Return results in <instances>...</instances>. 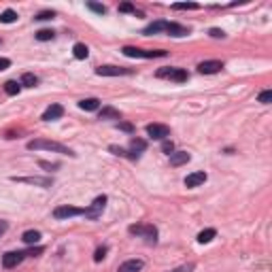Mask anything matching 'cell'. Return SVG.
Segmentation results:
<instances>
[{"instance_id": "6da1fadb", "label": "cell", "mask_w": 272, "mask_h": 272, "mask_svg": "<svg viewBox=\"0 0 272 272\" xmlns=\"http://www.w3.org/2000/svg\"><path fill=\"white\" fill-rule=\"evenodd\" d=\"M30 149V151H54V153H62V155H70V158H77V153L73 151V149H68L66 145H62V142H55V140H47V138H34L30 140L28 145H26Z\"/></svg>"}, {"instance_id": "7a4b0ae2", "label": "cell", "mask_w": 272, "mask_h": 272, "mask_svg": "<svg viewBox=\"0 0 272 272\" xmlns=\"http://www.w3.org/2000/svg\"><path fill=\"white\" fill-rule=\"evenodd\" d=\"M132 236H138V238H145L147 245H155L158 243V228L153 223H136L128 228Z\"/></svg>"}, {"instance_id": "3957f363", "label": "cell", "mask_w": 272, "mask_h": 272, "mask_svg": "<svg viewBox=\"0 0 272 272\" xmlns=\"http://www.w3.org/2000/svg\"><path fill=\"white\" fill-rule=\"evenodd\" d=\"M121 54L126 57H145V60H151V57H166V51L164 49H140V47H121Z\"/></svg>"}, {"instance_id": "277c9868", "label": "cell", "mask_w": 272, "mask_h": 272, "mask_svg": "<svg viewBox=\"0 0 272 272\" xmlns=\"http://www.w3.org/2000/svg\"><path fill=\"white\" fill-rule=\"evenodd\" d=\"M107 196L102 193V196H98V198H94V202L87 206V209H83V217L85 219H89V221H98V219L102 217V213H105V209H107Z\"/></svg>"}, {"instance_id": "5b68a950", "label": "cell", "mask_w": 272, "mask_h": 272, "mask_svg": "<svg viewBox=\"0 0 272 272\" xmlns=\"http://www.w3.org/2000/svg\"><path fill=\"white\" fill-rule=\"evenodd\" d=\"M158 79H170V81H177V83H185L190 79V75H187L185 68H177V66H164L160 68L158 73H155Z\"/></svg>"}, {"instance_id": "8992f818", "label": "cell", "mask_w": 272, "mask_h": 272, "mask_svg": "<svg viewBox=\"0 0 272 272\" xmlns=\"http://www.w3.org/2000/svg\"><path fill=\"white\" fill-rule=\"evenodd\" d=\"M96 75H98V77H128V75H134V70L132 68H126V66H113V64H105V66L96 68Z\"/></svg>"}, {"instance_id": "52a82bcc", "label": "cell", "mask_w": 272, "mask_h": 272, "mask_svg": "<svg viewBox=\"0 0 272 272\" xmlns=\"http://www.w3.org/2000/svg\"><path fill=\"white\" fill-rule=\"evenodd\" d=\"M11 181L15 183H26V185H34V187H54V179L51 177H11Z\"/></svg>"}, {"instance_id": "ba28073f", "label": "cell", "mask_w": 272, "mask_h": 272, "mask_svg": "<svg viewBox=\"0 0 272 272\" xmlns=\"http://www.w3.org/2000/svg\"><path fill=\"white\" fill-rule=\"evenodd\" d=\"M26 257H28L26 251H6V253L2 255V268H6V270L15 268L26 260Z\"/></svg>"}, {"instance_id": "9c48e42d", "label": "cell", "mask_w": 272, "mask_h": 272, "mask_svg": "<svg viewBox=\"0 0 272 272\" xmlns=\"http://www.w3.org/2000/svg\"><path fill=\"white\" fill-rule=\"evenodd\" d=\"M83 215V209H79V206H73V204H62L57 206V209L54 211V217L55 219H70V217H79Z\"/></svg>"}, {"instance_id": "30bf717a", "label": "cell", "mask_w": 272, "mask_h": 272, "mask_svg": "<svg viewBox=\"0 0 272 272\" xmlns=\"http://www.w3.org/2000/svg\"><path fill=\"white\" fill-rule=\"evenodd\" d=\"M147 134L151 136L153 140H166L170 136V128L164 124H149L147 126Z\"/></svg>"}, {"instance_id": "8fae6325", "label": "cell", "mask_w": 272, "mask_h": 272, "mask_svg": "<svg viewBox=\"0 0 272 272\" xmlns=\"http://www.w3.org/2000/svg\"><path fill=\"white\" fill-rule=\"evenodd\" d=\"M206 179H209V174H206L204 170H196V172L187 174L183 183H185V187H190V190H193V187H200V185H204V183H206Z\"/></svg>"}, {"instance_id": "7c38bea8", "label": "cell", "mask_w": 272, "mask_h": 272, "mask_svg": "<svg viewBox=\"0 0 272 272\" xmlns=\"http://www.w3.org/2000/svg\"><path fill=\"white\" fill-rule=\"evenodd\" d=\"M221 70H223V62L219 60H206L198 64V73L202 75H215V73H221Z\"/></svg>"}, {"instance_id": "4fadbf2b", "label": "cell", "mask_w": 272, "mask_h": 272, "mask_svg": "<svg viewBox=\"0 0 272 272\" xmlns=\"http://www.w3.org/2000/svg\"><path fill=\"white\" fill-rule=\"evenodd\" d=\"M64 115V107L62 105H49L47 109H45V113H43V121H55V119H60Z\"/></svg>"}, {"instance_id": "5bb4252c", "label": "cell", "mask_w": 272, "mask_h": 272, "mask_svg": "<svg viewBox=\"0 0 272 272\" xmlns=\"http://www.w3.org/2000/svg\"><path fill=\"white\" fill-rule=\"evenodd\" d=\"M164 34H170V36L181 38V36H187V34H190V28H185V26H181V24H174V22H168Z\"/></svg>"}, {"instance_id": "9a60e30c", "label": "cell", "mask_w": 272, "mask_h": 272, "mask_svg": "<svg viewBox=\"0 0 272 272\" xmlns=\"http://www.w3.org/2000/svg\"><path fill=\"white\" fill-rule=\"evenodd\" d=\"M166 19H158V22L149 24L145 30H142V34L145 36H153V34H162V32H166Z\"/></svg>"}, {"instance_id": "2e32d148", "label": "cell", "mask_w": 272, "mask_h": 272, "mask_svg": "<svg viewBox=\"0 0 272 272\" xmlns=\"http://www.w3.org/2000/svg\"><path fill=\"white\" fill-rule=\"evenodd\" d=\"M191 160V155L187 153V151H172L170 153V166H183V164H187V162Z\"/></svg>"}, {"instance_id": "e0dca14e", "label": "cell", "mask_w": 272, "mask_h": 272, "mask_svg": "<svg viewBox=\"0 0 272 272\" xmlns=\"http://www.w3.org/2000/svg\"><path fill=\"white\" fill-rule=\"evenodd\" d=\"M142 266H145V262H142V260H128L117 268V272H140Z\"/></svg>"}, {"instance_id": "ac0fdd59", "label": "cell", "mask_w": 272, "mask_h": 272, "mask_svg": "<svg viewBox=\"0 0 272 272\" xmlns=\"http://www.w3.org/2000/svg\"><path fill=\"white\" fill-rule=\"evenodd\" d=\"M22 241L26 245H30V247H34V245L41 243V232L38 230H28V232H24L22 234Z\"/></svg>"}, {"instance_id": "d6986e66", "label": "cell", "mask_w": 272, "mask_h": 272, "mask_svg": "<svg viewBox=\"0 0 272 272\" xmlns=\"http://www.w3.org/2000/svg\"><path fill=\"white\" fill-rule=\"evenodd\" d=\"M109 151H111L113 155H119V158H128V160H138V158H140V155H136L134 151H128V149L117 147V145H111V147H109Z\"/></svg>"}, {"instance_id": "ffe728a7", "label": "cell", "mask_w": 272, "mask_h": 272, "mask_svg": "<svg viewBox=\"0 0 272 272\" xmlns=\"http://www.w3.org/2000/svg\"><path fill=\"white\" fill-rule=\"evenodd\" d=\"M79 109H81V111H98V109H100V100L98 98H83L79 102Z\"/></svg>"}, {"instance_id": "44dd1931", "label": "cell", "mask_w": 272, "mask_h": 272, "mask_svg": "<svg viewBox=\"0 0 272 272\" xmlns=\"http://www.w3.org/2000/svg\"><path fill=\"white\" fill-rule=\"evenodd\" d=\"M98 119H121V113L117 111V109H113V107H105L100 111Z\"/></svg>"}, {"instance_id": "7402d4cb", "label": "cell", "mask_w": 272, "mask_h": 272, "mask_svg": "<svg viewBox=\"0 0 272 272\" xmlns=\"http://www.w3.org/2000/svg\"><path fill=\"white\" fill-rule=\"evenodd\" d=\"M215 236H217V230L215 228H206V230H202L198 234V243L200 245H206V243H211Z\"/></svg>"}, {"instance_id": "603a6c76", "label": "cell", "mask_w": 272, "mask_h": 272, "mask_svg": "<svg viewBox=\"0 0 272 272\" xmlns=\"http://www.w3.org/2000/svg\"><path fill=\"white\" fill-rule=\"evenodd\" d=\"M145 149H147V140H142V138H136V136H134V138L130 140V151H134L136 155H140L142 151H145Z\"/></svg>"}, {"instance_id": "cb8c5ba5", "label": "cell", "mask_w": 272, "mask_h": 272, "mask_svg": "<svg viewBox=\"0 0 272 272\" xmlns=\"http://www.w3.org/2000/svg\"><path fill=\"white\" fill-rule=\"evenodd\" d=\"M73 54L77 60H85V57L89 55V49H87V45H83V43H77L75 47H73Z\"/></svg>"}, {"instance_id": "d4e9b609", "label": "cell", "mask_w": 272, "mask_h": 272, "mask_svg": "<svg viewBox=\"0 0 272 272\" xmlns=\"http://www.w3.org/2000/svg\"><path fill=\"white\" fill-rule=\"evenodd\" d=\"M19 85H24V87H36L38 85V77L32 75V73H26L22 77V81H19Z\"/></svg>"}, {"instance_id": "484cf974", "label": "cell", "mask_w": 272, "mask_h": 272, "mask_svg": "<svg viewBox=\"0 0 272 272\" xmlns=\"http://www.w3.org/2000/svg\"><path fill=\"white\" fill-rule=\"evenodd\" d=\"M13 22H17V13L13 9H6L0 13V24H13Z\"/></svg>"}, {"instance_id": "4316f807", "label": "cell", "mask_w": 272, "mask_h": 272, "mask_svg": "<svg viewBox=\"0 0 272 272\" xmlns=\"http://www.w3.org/2000/svg\"><path fill=\"white\" fill-rule=\"evenodd\" d=\"M200 9L198 2H174L172 4V11H196Z\"/></svg>"}, {"instance_id": "83f0119b", "label": "cell", "mask_w": 272, "mask_h": 272, "mask_svg": "<svg viewBox=\"0 0 272 272\" xmlns=\"http://www.w3.org/2000/svg\"><path fill=\"white\" fill-rule=\"evenodd\" d=\"M19 89H22V85H19L17 81H6V83H4V92L9 94V96H17Z\"/></svg>"}, {"instance_id": "f1b7e54d", "label": "cell", "mask_w": 272, "mask_h": 272, "mask_svg": "<svg viewBox=\"0 0 272 272\" xmlns=\"http://www.w3.org/2000/svg\"><path fill=\"white\" fill-rule=\"evenodd\" d=\"M55 32L54 30H38L36 32V41H54Z\"/></svg>"}, {"instance_id": "f546056e", "label": "cell", "mask_w": 272, "mask_h": 272, "mask_svg": "<svg viewBox=\"0 0 272 272\" xmlns=\"http://www.w3.org/2000/svg\"><path fill=\"white\" fill-rule=\"evenodd\" d=\"M85 6H87L89 11L98 13V15H105V13H107V6H105V4H98V2H87Z\"/></svg>"}, {"instance_id": "4dcf8cb0", "label": "cell", "mask_w": 272, "mask_h": 272, "mask_svg": "<svg viewBox=\"0 0 272 272\" xmlns=\"http://www.w3.org/2000/svg\"><path fill=\"white\" fill-rule=\"evenodd\" d=\"M257 102H262V105H270V102H272V89H264V92L257 96Z\"/></svg>"}, {"instance_id": "1f68e13d", "label": "cell", "mask_w": 272, "mask_h": 272, "mask_svg": "<svg viewBox=\"0 0 272 272\" xmlns=\"http://www.w3.org/2000/svg\"><path fill=\"white\" fill-rule=\"evenodd\" d=\"M107 253H109V247H105V245L98 247V249H96V253H94V262H102L107 257Z\"/></svg>"}, {"instance_id": "d6a6232c", "label": "cell", "mask_w": 272, "mask_h": 272, "mask_svg": "<svg viewBox=\"0 0 272 272\" xmlns=\"http://www.w3.org/2000/svg\"><path fill=\"white\" fill-rule=\"evenodd\" d=\"M119 13H134V15H140V11H136V6L130 4V2L119 4Z\"/></svg>"}, {"instance_id": "836d02e7", "label": "cell", "mask_w": 272, "mask_h": 272, "mask_svg": "<svg viewBox=\"0 0 272 272\" xmlns=\"http://www.w3.org/2000/svg\"><path fill=\"white\" fill-rule=\"evenodd\" d=\"M54 17H55V13H54V11H41L34 19H36V22H47V19H54Z\"/></svg>"}, {"instance_id": "e575fe53", "label": "cell", "mask_w": 272, "mask_h": 272, "mask_svg": "<svg viewBox=\"0 0 272 272\" xmlns=\"http://www.w3.org/2000/svg\"><path fill=\"white\" fill-rule=\"evenodd\" d=\"M193 268H196V264L190 262V264H183V266H179V268H172V270H168V272H191Z\"/></svg>"}, {"instance_id": "d590c367", "label": "cell", "mask_w": 272, "mask_h": 272, "mask_svg": "<svg viewBox=\"0 0 272 272\" xmlns=\"http://www.w3.org/2000/svg\"><path fill=\"white\" fill-rule=\"evenodd\" d=\"M162 151H164V153H168V155H170L172 151H174V142L172 140H162Z\"/></svg>"}, {"instance_id": "8d00e7d4", "label": "cell", "mask_w": 272, "mask_h": 272, "mask_svg": "<svg viewBox=\"0 0 272 272\" xmlns=\"http://www.w3.org/2000/svg\"><path fill=\"white\" fill-rule=\"evenodd\" d=\"M117 128H119L121 132H128V134H132V132H134V126H132V124H128V121H119Z\"/></svg>"}, {"instance_id": "74e56055", "label": "cell", "mask_w": 272, "mask_h": 272, "mask_svg": "<svg viewBox=\"0 0 272 272\" xmlns=\"http://www.w3.org/2000/svg\"><path fill=\"white\" fill-rule=\"evenodd\" d=\"M209 34H211L213 38H225V32H223V30H219V28H211V30H209Z\"/></svg>"}, {"instance_id": "f35d334b", "label": "cell", "mask_w": 272, "mask_h": 272, "mask_svg": "<svg viewBox=\"0 0 272 272\" xmlns=\"http://www.w3.org/2000/svg\"><path fill=\"white\" fill-rule=\"evenodd\" d=\"M38 166H41V168H47V170H55V168H60V164H51V162H45V160L38 162Z\"/></svg>"}, {"instance_id": "ab89813d", "label": "cell", "mask_w": 272, "mask_h": 272, "mask_svg": "<svg viewBox=\"0 0 272 272\" xmlns=\"http://www.w3.org/2000/svg\"><path fill=\"white\" fill-rule=\"evenodd\" d=\"M11 66V60L9 57H0V73H2V70H6Z\"/></svg>"}, {"instance_id": "60d3db41", "label": "cell", "mask_w": 272, "mask_h": 272, "mask_svg": "<svg viewBox=\"0 0 272 272\" xmlns=\"http://www.w3.org/2000/svg\"><path fill=\"white\" fill-rule=\"evenodd\" d=\"M6 230H9V223H6V221H2V219H0V236H2Z\"/></svg>"}]
</instances>
